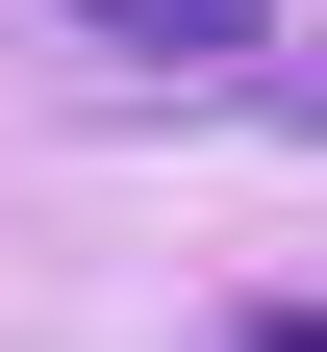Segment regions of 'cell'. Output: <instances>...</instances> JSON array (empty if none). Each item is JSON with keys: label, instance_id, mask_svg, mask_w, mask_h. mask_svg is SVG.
<instances>
[{"label": "cell", "instance_id": "6da1fadb", "mask_svg": "<svg viewBox=\"0 0 327 352\" xmlns=\"http://www.w3.org/2000/svg\"><path fill=\"white\" fill-rule=\"evenodd\" d=\"M51 25H76L101 76H252V51H277V0H51Z\"/></svg>", "mask_w": 327, "mask_h": 352}, {"label": "cell", "instance_id": "7a4b0ae2", "mask_svg": "<svg viewBox=\"0 0 327 352\" xmlns=\"http://www.w3.org/2000/svg\"><path fill=\"white\" fill-rule=\"evenodd\" d=\"M226 352H327V327H302V302H252V327H226Z\"/></svg>", "mask_w": 327, "mask_h": 352}]
</instances>
